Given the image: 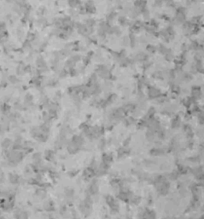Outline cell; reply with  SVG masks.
I'll use <instances>...</instances> for the list:
<instances>
[{
    "label": "cell",
    "mask_w": 204,
    "mask_h": 219,
    "mask_svg": "<svg viewBox=\"0 0 204 219\" xmlns=\"http://www.w3.org/2000/svg\"><path fill=\"white\" fill-rule=\"evenodd\" d=\"M169 1H171V0H163V2H165V3H168Z\"/></svg>",
    "instance_id": "30"
},
{
    "label": "cell",
    "mask_w": 204,
    "mask_h": 219,
    "mask_svg": "<svg viewBox=\"0 0 204 219\" xmlns=\"http://www.w3.org/2000/svg\"><path fill=\"white\" fill-rule=\"evenodd\" d=\"M156 48L157 51L162 54V55H163V56L167 53V52L169 50V48H168V47H167L165 45H163V44H159L158 46H156Z\"/></svg>",
    "instance_id": "15"
},
{
    "label": "cell",
    "mask_w": 204,
    "mask_h": 219,
    "mask_svg": "<svg viewBox=\"0 0 204 219\" xmlns=\"http://www.w3.org/2000/svg\"><path fill=\"white\" fill-rule=\"evenodd\" d=\"M143 64H143V65H144V66H143V68H144V70H148V69H150L152 65V63L151 62H150L149 60H148V61H145V62H144Z\"/></svg>",
    "instance_id": "25"
},
{
    "label": "cell",
    "mask_w": 204,
    "mask_h": 219,
    "mask_svg": "<svg viewBox=\"0 0 204 219\" xmlns=\"http://www.w3.org/2000/svg\"><path fill=\"white\" fill-rule=\"evenodd\" d=\"M122 44H123L125 46H126V45H129V39H128V37H123V39H122Z\"/></svg>",
    "instance_id": "28"
},
{
    "label": "cell",
    "mask_w": 204,
    "mask_h": 219,
    "mask_svg": "<svg viewBox=\"0 0 204 219\" xmlns=\"http://www.w3.org/2000/svg\"><path fill=\"white\" fill-rule=\"evenodd\" d=\"M186 8L183 6H179L177 8V11L175 13V16L172 19V24L173 25H182L184 21H186Z\"/></svg>",
    "instance_id": "2"
},
{
    "label": "cell",
    "mask_w": 204,
    "mask_h": 219,
    "mask_svg": "<svg viewBox=\"0 0 204 219\" xmlns=\"http://www.w3.org/2000/svg\"><path fill=\"white\" fill-rule=\"evenodd\" d=\"M85 12L86 13H89V14H95L96 13V6L94 5V2L92 0H88L85 4Z\"/></svg>",
    "instance_id": "6"
},
{
    "label": "cell",
    "mask_w": 204,
    "mask_h": 219,
    "mask_svg": "<svg viewBox=\"0 0 204 219\" xmlns=\"http://www.w3.org/2000/svg\"><path fill=\"white\" fill-rule=\"evenodd\" d=\"M96 24H97L96 21H95L94 19H91V18H89V19L85 20V25L88 27H93L94 28Z\"/></svg>",
    "instance_id": "17"
},
{
    "label": "cell",
    "mask_w": 204,
    "mask_h": 219,
    "mask_svg": "<svg viewBox=\"0 0 204 219\" xmlns=\"http://www.w3.org/2000/svg\"><path fill=\"white\" fill-rule=\"evenodd\" d=\"M164 58L168 62H171V61L174 60V54H173V51L171 49H169L168 52H167V53L164 55Z\"/></svg>",
    "instance_id": "16"
},
{
    "label": "cell",
    "mask_w": 204,
    "mask_h": 219,
    "mask_svg": "<svg viewBox=\"0 0 204 219\" xmlns=\"http://www.w3.org/2000/svg\"><path fill=\"white\" fill-rule=\"evenodd\" d=\"M175 34H176V33L174 31L172 25H169V26L165 27V28H162V29H161L159 32L157 33V35H159L160 37L162 38V40L164 42L167 43L173 40L174 37H175Z\"/></svg>",
    "instance_id": "1"
},
{
    "label": "cell",
    "mask_w": 204,
    "mask_h": 219,
    "mask_svg": "<svg viewBox=\"0 0 204 219\" xmlns=\"http://www.w3.org/2000/svg\"><path fill=\"white\" fill-rule=\"evenodd\" d=\"M121 33H122V32L118 26H113L112 27V34H115L116 37H120Z\"/></svg>",
    "instance_id": "18"
},
{
    "label": "cell",
    "mask_w": 204,
    "mask_h": 219,
    "mask_svg": "<svg viewBox=\"0 0 204 219\" xmlns=\"http://www.w3.org/2000/svg\"><path fill=\"white\" fill-rule=\"evenodd\" d=\"M187 47H188V50L198 52L200 49H202V45H200L198 41H192L189 45H187Z\"/></svg>",
    "instance_id": "8"
},
{
    "label": "cell",
    "mask_w": 204,
    "mask_h": 219,
    "mask_svg": "<svg viewBox=\"0 0 204 219\" xmlns=\"http://www.w3.org/2000/svg\"><path fill=\"white\" fill-rule=\"evenodd\" d=\"M116 16H117V13H116L115 11H110V13L107 15L106 21H107L109 24H111V23L116 19Z\"/></svg>",
    "instance_id": "12"
},
{
    "label": "cell",
    "mask_w": 204,
    "mask_h": 219,
    "mask_svg": "<svg viewBox=\"0 0 204 219\" xmlns=\"http://www.w3.org/2000/svg\"><path fill=\"white\" fill-rule=\"evenodd\" d=\"M144 28L145 29V31H146L147 33H149L151 34V35H156L157 34L156 27H152L151 25H150V24H144Z\"/></svg>",
    "instance_id": "10"
},
{
    "label": "cell",
    "mask_w": 204,
    "mask_h": 219,
    "mask_svg": "<svg viewBox=\"0 0 204 219\" xmlns=\"http://www.w3.org/2000/svg\"><path fill=\"white\" fill-rule=\"evenodd\" d=\"M163 0H155V5L157 7H161L163 5Z\"/></svg>",
    "instance_id": "29"
},
{
    "label": "cell",
    "mask_w": 204,
    "mask_h": 219,
    "mask_svg": "<svg viewBox=\"0 0 204 219\" xmlns=\"http://www.w3.org/2000/svg\"><path fill=\"white\" fill-rule=\"evenodd\" d=\"M134 61H137V62H142V63H144V62H145V61H148L149 60V56L147 55L146 53H144V52H138V53H137L135 55V57H134V59H133Z\"/></svg>",
    "instance_id": "7"
},
{
    "label": "cell",
    "mask_w": 204,
    "mask_h": 219,
    "mask_svg": "<svg viewBox=\"0 0 204 219\" xmlns=\"http://www.w3.org/2000/svg\"><path fill=\"white\" fill-rule=\"evenodd\" d=\"M118 22H119V24H120L121 26H126V24L128 23V20H127V18H126V16H121L118 18Z\"/></svg>",
    "instance_id": "23"
},
{
    "label": "cell",
    "mask_w": 204,
    "mask_h": 219,
    "mask_svg": "<svg viewBox=\"0 0 204 219\" xmlns=\"http://www.w3.org/2000/svg\"><path fill=\"white\" fill-rule=\"evenodd\" d=\"M80 3H81L80 0H68V5L71 8H73V9L79 6Z\"/></svg>",
    "instance_id": "19"
},
{
    "label": "cell",
    "mask_w": 204,
    "mask_h": 219,
    "mask_svg": "<svg viewBox=\"0 0 204 219\" xmlns=\"http://www.w3.org/2000/svg\"><path fill=\"white\" fill-rule=\"evenodd\" d=\"M129 44H130V45H131V48H134L135 46L137 45V43H138V40H137V37H136V34H134V33H130V34H129Z\"/></svg>",
    "instance_id": "13"
},
{
    "label": "cell",
    "mask_w": 204,
    "mask_h": 219,
    "mask_svg": "<svg viewBox=\"0 0 204 219\" xmlns=\"http://www.w3.org/2000/svg\"><path fill=\"white\" fill-rule=\"evenodd\" d=\"M9 80H10V81H11V83H13V84H16V83H17V82L19 81L16 76H11Z\"/></svg>",
    "instance_id": "27"
},
{
    "label": "cell",
    "mask_w": 204,
    "mask_h": 219,
    "mask_svg": "<svg viewBox=\"0 0 204 219\" xmlns=\"http://www.w3.org/2000/svg\"><path fill=\"white\" fill-rule=\"evenodd\" d=\"M147 94L148 98L150 99H157L162 96V91L154 86H149L147 89Z\"/></svg>",
    "instance_id": "4"
},
{
    "label": "cell",
    "mask_w": 204,
    "mask_h": 219,
    "mask_svg": "<svg viewBox=\"0 0 204 219\" xmlns=\"http://www.w3.org/2000/svg\"><path fill=\"white\" fill-rule=\"evenodd\" d=\"M140 15L144 16V18L145 19V20H148L149 18H150V11L147 9V8H144V9H143L141 11H140Z\"/></svg>",
    "instance_id": "20"
},
{
    "label": "cell",
    "mask_w": 204,
    "mask_h": 219,
    "mask_svg": "<svg viewBox=\"0 0 204 219\" xmlns=\"http://www.w3.org/2000/svg\"><path fill=\"white\" fill-rule=\"evenodd\" d=\"M26 71V67L25 65H23V64L18 65L17 70H16V72H17L18 75H23Z\"/></svg>",
    "instance_id": "21"
},
{
    "label": "cell",
    "mask_w": 204,
    "mask_h": 219,
    "mask_svg": "<svg viewBox=\"0 0 204 219\" xmlns=\"http://www.w3.org/2000/svg\"><path fill=\"white\" fill-rule=\"evenodd\" d=\"M96 73L99 75L101 78H103L104 80H110L112 78V74H111L110 70L103 64L97 66V68L96 69Z\"/></svg>",
    "instance_id": "3"
},
{
    "label": "cell",
    "mask_w": 204,
    "mask_h": 219,
    "mask_svg": "<svg viewBox=\"0 0 204 219\" xmlns=\"http://www.w3.org/2000/svg\"><path fill=\"white\" fill-rule=\"evenodd\" d=\"M97 36L100 38V39H104L106 36H107V33L104 30H102V29H100V28H97Z\"/></svg>",
    "instance_id": "24"
},
{
    "label": "cell",
    "mask_w": 204,
    "mask_h": 219,
    "mask_svg": "<svg viewBox=\"0 0 204 219\" xmlns=\"http://www.w3.org/2000/svg\"><path fill=\"white\" fill-rule=\"evenodd\" d=\"M146 51L148 52H149V53L153 54V53H155V52H156L157 48L156 45L150 44V45H148L146 46Z\"/></svg>",
    "instance_id": "22"
},
{
    "label": "cell",
    "mask_w": 204,
    "mask_h": 219,
    "mask_svg": "<svg viewBox=\"0 0 204 219\" xmlns=\"http://www.w3.org/2000/svg\"><path fill=\"white\" fill-rule=\"evenodd\" d=\"M190 92H191L190 97H192L194 99H196V101L202 97V91L201 87L198 86H193L191 87Z\"/></svg>",
    "instance_id": "5"
},
{
    "label": "cell",
    "mask_w": 204,
    "mask_h": 219,
    "mask_svg": "<svg viewBox=\"0 0 204 219\" xmlns=\"http://www.w3.org/2000/svg\"><path fill=\"white\" fill-rule=\"evenodd\" d=\"M23 48L25 49V50H29V49L31 48V44H30V41H26V42L23 44Z\"/></svg>",
    "instance_id": "26"
},
{
    "label": "cell",
    "mask_w": 204,
    "mask_h": 219,
    "mask_svg": "<svg viewBox=\"0 0 204 219\" xmlns=\"http://www.w3.org/2000/svg\"><path fill=\"white\" fill-rule=\"evenodd\" d=\"M116 99H117V95L115 94V93H110V95L108 96V98L105 99V100L107 102V104L109 105V106L110 105H112L113 103H115L116 101Z\"/></svg>",
    "instance_id": "14"
},
{
    "label": "cell",
    "mask_w": 204,
    "mask_h": 219,
    "mask_svg": "<svg viewBox=\"0 0 204 219\" xmlns=\"http://www.w3.org/2000/svg\"><path fill=\"white\" fill-rule=\"evenodd\" d=\"M147 0H135L134 1V7L138 9L141 11L143 9L146 8Z\"/></svg>",
    "instance_id": "9"
},
{
    "label": "cell",
    "mask_w": 204,
    "mask_h": 219,
    "mask_svg": "<svg viewBox=\"0 0 204 219\" xmlns=\"http://www.w3.org/2000/svg\"><path fill=\"white\" fill-rule=\"evenodd\" d=\"M181 125V119L179 116H176L171 122V126L173 128H178Z\"/></svg>",
    "instance_id": "11"
}]
</instances>
